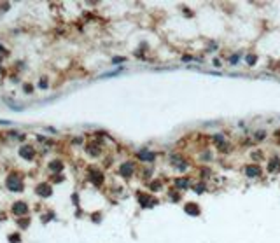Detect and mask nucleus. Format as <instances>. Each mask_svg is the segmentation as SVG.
<instances>
[{"label": "nucleus", "instance_id": "nucleus-1", "mask_svg": "<svg viewBox=\"0 0 280 243\" xmlns=\"http://www.w3.org/2000/svg\"><path fill=\"white\" fill-rule=\"evenodd\" d=\"M245 173H247V177L254 178V177L259 175V166H257V164H249V166L245 168Z\"/></svg>", "mask_w": 280, "mask_h": 243}, {"label": "nucleus", "instance_id": "nucleus-2", "mask_svg": "<svg viewBox=\"0 0 280 243\" xmlns=\"http://www.w3.org/2000/svg\"><path fill=\"white\" fill-rule=\"evenodd\" d=\"M184 210H186V213H189V215H198L200 213V206L194 205V203H189V205L184 206Z\"/></svg>", "mask_w": 280, "mask_h": 243}, {"label": "nucleus", "instance_id": "nucleus-3", "mask_svg": "<svg viewBox=\"0 0 280 243\" xmlns=\"http://www.w3.org/2000/svg\"><path fill=\"white\" fill-rule=\"evenodd\" d=\"M131 172H133V164H131V163H124V164L121 166V175H123V177L128 178L131 175Z\"/></svg>", "mask_w": 280, "mask_h": 243}, {"label": "nucleus", "instance_id": "nucleus-4", "mask_svg": "<svg viewBox=\"0 0 280 243\" xmlns=\"http://www.w3.org/2000/svg\"><path fill=\"white\" fill-rule=\"evenodd\" d=\"M138 158L142 159V161H152V159H154V152L140 151V152H138Z\"/></svg>", "mask_w": 280, "mask_h": 243}, {"label": "nucleus", "instance_id": "nucleus-5", "mask_svg": "<svg viewBox=\"0 0 280 243\" xmlns=\"http://www.w3.org/2000/svg\"><path fill=\"white\" fill-rule=\"evenodd\" d=\"M7 185H9V189H14V191H20V189H21L20 180H18V178H14V177H11V178H9Z\"/></svg>", "mask_w": 280, "mask_h": 243}, {"label": "nucleus", "instance_id": "nucleus-6", "mask_svg": "<svg viewBox=\"0 0 280 243\" xmlns=\"http://www.w3.org/2000/svg\"><path fill=\"white\" fill-rule=\"evenodd\" d=\"M26 212H28V206H26L25 203H18V205H14V213L21 215V213H26Z\"/></svg>", "mask_w": 280, "mask_h": 243}, {"label": "nucleus", "instance_id": "nucleus-7", "mask_svg": "<svg viewBox=\"0 0 280 243\" xmlns=\"http://www.w3.org/2000/svg\"><path fill=\"white\" fill-rule=\"evenodd\" d=\"M175 185H177V187H187V185H189V180H187V178H175Z\"/></svg>", "mask_w": 280, "mask_h": 243}, {"label": "nucleus", "instance_id": "nucleus-8", "mask_svg": "<svg viewBox=\"0 0 280 243\" xmlns=\"http://www.w3.org/2000/svg\"><path fill=\"white\" fill-rule=\"evenodd\" d=\"M214 142L217 143V145H222L224 143V136L222 135H214Z\"/></svg>", "mask_w": 280, "mask_h": 243}, {"label": "nucleus", "instance_id": "nucleus-9", "mask_svg": "<svg viewBox=\"0 0 280 243\" xmlns=\"http://www.w3.org/2000/svg\"><path fill=\"white\" fill-rule=\"evenodd\" d=\"M245 60H247V63H249V65H254L257 58H256V54H247V58H245Z\"/></svg>", "mask_w": 280, "mask_h": 243}, {"label": "nucleus", "instance_id": "nucleus-10", "mask_svg": "<svg viewBox=\"0 0 280 243\" xmlns=\"http://www.w3.org/2000/svg\"><path fill=\"white\" fill-rule=\"evenodd\" d=\"M194 191H196V193H201V191H205V185H203V184H198V185H194Z\"/></svg>", "mask_w": 280, "mask_h": 243}, {"label": "nucleus", "instance_id": "nucleus-11", "mask_svg": "<svg viewBox=\"0 0 280 243\" xmlns=\"http://www.w3.org/2000/svg\"><path fill=\"white\" fill-rule=\"evenodd\" d=\"M230 61H231V63H236V61H238V54H235V56H231V58H230Z\"/></svg>", "mask_w": 280, "mask_h": 243}, {"label": "nucleus", "instance_id": "nucleus-12", "mask_svg": "<svg viewBox=\"0 0 280 243\" xmlns=\"http://www.w3.org/2000/svg\"><path fill=\"white\" fill-rule=\"evenodd\" d=\"M256 136H257V140H263V138H264V133H263V131H259L257 135H256Z\"/></svg>", "mask_w": 280, "mask_h": 243}]
</instances>
